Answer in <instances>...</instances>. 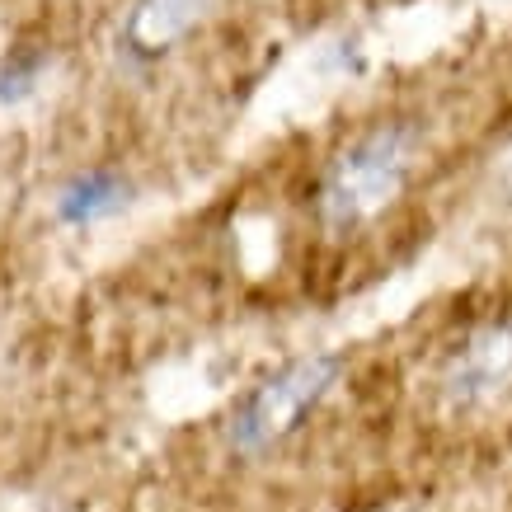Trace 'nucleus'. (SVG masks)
<instances>
[{"mask_svg":"<svg viewBox=\"0 0 512 512\" xmlns=\"http://www.w3.org/2000/svg\"><path fill=\"white\" fill-rule=\"evenodd\" d=\"M414 151H419L414 123H381L362 141H353L348 151H339L315 193L320 221L329 231H353L362 221H372L376 212H386L400 198V188L409 184Z\"/></svg>","mask_w":512,"mask_h":512,"instance_id":"obj_1","label":"nucleus"},{"mask_svg":"<svg viewBox=\"0 0 512 512\" xmlns=\"http://www.w3.org/2000/svg\"><path fill=\"white\" fill-rule=\"evenodd\" d=\"M343 376V357L339 353H311L287 362L282 372H273L268 381L245 395V404L231 414V428H226V442L240 456H259L273 442L292 433L296 423L311 414L315 404L325 400L334 381Z\"/></svg>","mask_w":512,"mask_h":512,"instance_id":"obj_2","label":"nucleus"},{"mask_svg":"<svg viewBox=\"0 0 512 512\" xmlns=\"http://www.w3.org/2000/svg\"><path fill=\"white\" fill-rule=\"evenodd\" d=\"M512 381V320H498V325H484L480 334H470L461 343V353L447 362L442 372V395L451 404H484L494 400L498 390Z\"/></svg>","mask_w":512,"mask_h":512,"instance_id":"obj_3","label":"nucleus"},{"mask_svg":"<svg viewBox=\"0 0 512 512\" xmlns=\"http://www.w3.org/2000/svg\"><path fill=\"white\" fill-rule=\"evenodd\" d=\"M212 5L217 0H137L118 43H123V52L146 62V57L165 52L170 43H179L193 24H202V19L212 15Z\"/></svg>","mask_w":512,"mask_h":512,"instance_id":"obj_4","label":"nucleus"},{"mask_svg":"<svg viewBox=\"0 0 512 512\" xmlns=\"http://www.w3.org/2000/svg\"><path fill=\"white\" fill-rule=\"evenodd\" d=\"M132 179H123L118 170H85L76 179H66L57 188V198H52V217L62 221V226H94V221H109L118 212L132 207Z\"/></svg>","mask_w":512,"mask_h":512,"instance_id":"obj_5","label":"nucleus"},{"mask_svg":"<svg viewBox=\"0 0 512 512\" xmlns=\"http://www.w3.org/2000/svg\"><path fill=\"white\" fill-rule=\"evenodd\" d=\"M43 62H47V57L38 52V47H19V52H10V57H5V66H0V104H5V109L24 104V99L38 90Z\"/></svg>","mask_w":512,"mask_h":512,"instance_id":"obj_6","label":"nucleus"}]
</instances>
